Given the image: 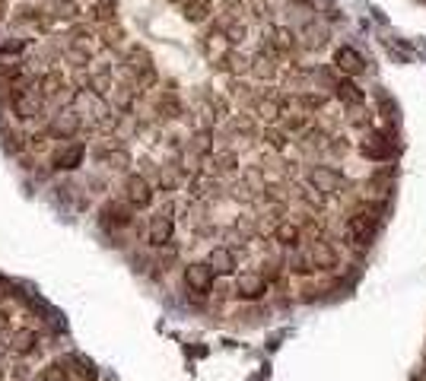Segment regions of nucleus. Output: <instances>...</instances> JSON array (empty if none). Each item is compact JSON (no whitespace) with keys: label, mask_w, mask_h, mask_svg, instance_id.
Returning <instances> with one entry per match:
<instances>
[{"label":"nucleus","mask_w":426,"mask_h":381,"mask_svg":"<svg viewBox=\"0 0 426 381\" xmlns=\"http://www.w3.org/2000/svg\"><path fill=\"white\" fill-rule=\"evenodd\" d=\"M372 223H375V210L372 207H359L350 219H347V239L357 245H366L372 239Z\"/></svg>","instance_id":"f257e3e1"},{"label":"nucleus","mask_w":426,"mask_h":381,"mask_svg":"<svg viewBox=\"0 0 426 381\" xmlns=\"http://www.w3.org/2000/svg\"><path fill=\"white\" fill-rule=\"evenodd\" d=\"M309 185L315 191H325V194H337V191H344L347 178L337 169H331V165H315L312 172H309Z\"/></svg>","instance_id":"f03ea898"},{"label":"nucleus","mask_w":426,"mask_h":381,"mask_svg":"<svg viewBox=\"0 0 426 381\" xmlns=\"http://www.w3.org/2000/svg\"><path fill=\"white\" fill-rule=\"evenodd\" d=\"M268 292V277L264 273H254V270H248V273H239L236 277V296L245 302H258Z\"/></svg>","instance_id":"7ed1b4c3"},{"label":"nucleus","mask_w":426,"mask_h":381,"mask_svg":"<svg viewBox=\"0 0 426 381\" xmlns=\"http://www.w3.org/2000/svg\"><path fill=\"white\" fill-rule=\"evenodd\" d=\"M213 277H217V273H213L210 264H188V270H185L188 289L197 292V296H204V292L213 289Z\"/></svg>","instance_id":"20e7f679"},{"label":"nucleus","mask_w":426,"mask_h":381,"mask_svg":"<svg viewBox=\"0 0 426 381\" xmlns=\"http://www.w3.org/2000/svg\"><path fill=\"white\" fill-rule=\"evenodd\" d=\"M35 346H38V334L32 328L13 330V334H10V340H7L10 356H16V359H26L29 353H35Z\"/></svg>","instance_id":"39448f33"},{"label":"nucleus","mask_w":426,"mask_h":381,"mask_svg":"<svg viewBox=\"0 0 426 381\" xmlns=\"http://www.w3.org/2000/svg\"><path fill=\"white\" fill-rule=\"evenodd\" d=\"M359 153L366 159H388L391 153H395V140H388L385 134H366L363 137V143H359Z\"/></svg>","instance_id":"423d86ee"},{"label":"nucleus","mask_w":426,"mask_h":381,"mask_svg":"<svg viewBox=\"0 0 426 381\" xmlns=\"http://www.w3.org/2000/svg\"><path fill=\"white\" fill-rule=\"evenodd\" d=\"M124 187H127V203H131V207L143 210V207H150V203H153V187H150V181H147V178L131 175Z\"/></svg>","instance_id":"0eeeda50"},{"label":"nucleus","mask_w":426,"mask_h":381,"mask_svg":"<svg viewBox=\"0 0 426 381\" xmlns=\"http://www.w3.org/2000/svg\"><path fill=\"white\" fill-rule=\"evenodd\" d=\"M334 64H337V70H344L347 76H357V74H363V70H366L363 54H359L357 48H347V45L334 51Z\"/></svg>","instance_id":"6e6552de"},{"label":"nucleus","mask_w":426,"mask_h":381,"mask_svg":"<svg viewBox=\"0 0 426 381\" xmlns=\"http://www.w3.org/2000/svg\"><path fill=\"white\" fill-rule=\"evenodd\" d=\"M172 242V217L169 213H159V217L150 219V245L163 248Z\"/></svg>","instance_id":"1a4fd4ad"},{"label":"nucleus","mask_w":426,"mask_h":381,"mask_svg":"<svg viewBox=\"0 0 426 381\" xmlns=\"http://www.w3.org/2000/svg\"><path fill=\"white\" fill-rule=\"evenodd\" d=\"M13 108L19 118H35L42 112V99L35 96V90H19L13 96Z\"/></svg>","instance_id":"9d476101"},{"label":"nucleus","mask_w":426,"mask_h":381,"mask_svg":"<svg viewBox=\"0 0 426 381\" xmlns=\"http://www.w3.org/2000/svg\"><path fill=\"white\" fill-rule=\"evenodd\" d=\"M309 257H312L315 270H334L337 267V251L328 245V242H322V239L309 248Z\"/></svg>","instance_id":"9b49d317"},{"label":"nucleus","mask_w":426,"mask_h":381,"mask_svg":"<svg viewBox=\"0 0 426 381\" xmlns=\"http://www.w3.org/2000/svg\"><path fill=\"white\" fill-rule=\"evenodd\" d=\"M102 223H105V226H112V229L131 226V203H105Z\"/></svg>","instance_id":"f8f14e48"},{"label":"nucleus","mask_w":426,"mask_h":381,"mask_svg":"<svg viewBox=\"0 0 426 381\" xmlns=\"http://www.w3.org/2000/svg\"><path fill=\"white\" fill-rule=\"evenodd\" d=\"M207 264L213 267V273H236V254L229 248H213Z\"/></svg>","instance_id":"ddd939ff"},{"label":"nucleus","mask_w":426,"mask_h":381,"mask_svg":"<svg viewBox=\"0 0 426 381\" xmlns=\"http://www.w3.org/2000/svg\"><path fill=\"white\" fill-rule=\"evenodd\" d=\"M274 242H280L284 248H296L302 242V229L296 223H290V219H286V223H280L274 229Z\"/></svg>","instance_id":"4468645a"},{"label":"nucleus","mask_w":426,"mask_h":381,"mask_svg":"<svg viewBox=\"0 0 426 381\" xmlns=\"http://www.w3.org/2000/svg\"><path fill=\"white\" fill-rule=\"evenodd\" d=\"M334 90H337V99H341L344 105H353V108H359V105L366 102L363 90H359L357 83H350V80H341V83L334 86Z\"/></svg>","instance_id":"2eb2a0df"},{"label":"nucleus","mask_w":426,"mask_h":381,"mask_svg":"<svg viewBox=\"0 0 426 381\" xmlns=\"http://www.w3.org/2000/svg\"><path fill=\"white\" fill-rule=\"evenodd\" d=\"M76 127H80V118H76L74 112H60L58 118L51 121V134L54 137H74Z\"/></svg>","instance_id":"dca6fc26"},{"label":"nucleus","mask_w":426,"mask_h":381,"mask_svg":"<svg viewBox=\"0 0 426 381\" xmlns=\"http://www.w3.org/2000/svg\"><path fill=\"white\" fill-rule=\"evenodd\" d=\"M181 10H185V19L188 23H204L210 13V0H185L181 3Z\"/></svg>","instance_id":"f3484780"},{"label":"nucleus","mask_w":426,"mask_h":381,"mask_svg":"<svg viewBox=\"0 0 426 381\" xmlns=\"http://www.w3.org/2000/svg\"><path fill=\"white\" fill-rule=\"evenodd\" d=\"M80 162H83V146H70V150H60L58 156H54V165H58V169H76Z\"/></svg>","instance_id":"a211bd4d"},{"label":"nucleus","mask_w":426,"mask_h":381,"mask_svg":"<svg viewBox=\"0 0 426 381\" xmlns=\"http://www.w3.org/2000/svg\"><path fill=\"white\" fill-rule=\"evenodd\" d=\"M252 70H254V76H261V80H270V76H274V60L268 58V54H258V58H254V64H252Z\"/></svg>","instance_id":"6ab92c4d"},{"label":"nucleus","mask_w":426,"mask_h":381,"mask_svg":"<svg viewBox=\"0 0 426 381\" xmlns=\"http://www.w3.org/2000/svg\"><path fill=\"white\" fill-rule=\"evenodd\" d=\"M38 381H67V369H64V362H51L48 369H42Z\"/></svg>","instance_id":"aec40b11"},{"label":"nucleus","mask_w":426,"mask_h":381,"mask_svg":"<svg viewBox=\"0 0 426 381\" xmlns=\"http://www.w3.org/2000/svg\"><path fill=\"white\" fill-rule=\"evenodd\" d=\"M296 105H300V108H309V112H318V108H325V96L306 92V96H296Z\"/></svg>","instance_id":"412c9836"},{"label":"nucleus","mask_w":426,"mask_h":381,"mask_svg":"<svg viewBox=\"0 0 426 381\" xmlns=\"http://www.w3.org/2000/svg\"><path fill=\"white\" fill-rule=\"evenodd\" d=\"M258 112H261V118L274 121L277 115H280V102H277V99H261V102H258Z\"/></svg>","instance_id":"4be33fe9"},{"label":"nucleus","mask_w":426,"mask_h":381,"mask_svg":"<svg viewBox=\"0 0 426 381\" xmlns=\"http://www.w3.org/2000/svg\"><path fill=\"white\" fill-rule=\"evenodd\" d=\"M213 165H217L220 172H232V169H236V153H217V156H213Z\"/></svg>","instance_id":"5701e85b"},{"label":"nucleus","mask_w":426,"mask_h":381,"mask_svg":"<svg viewBox=\"0 0 426 381\" xmlns=\"http://www.w3.org/2000/svg\"><path fill=\"white\" fill-rule=\"evenodd\" d=\"M264 140H268L274 150H284V146H286V134H280V130H270V127L264 130Z\"/></svg>","instance_id":"b1692460"},{"label":"nucleus","mask_w":426,"mask_h":381,"mask_svg":"<svg viewBox=\"0 0 426 381\" xmlns=\"http://www.w3.org/2000/svg\"><path fill=\"white\" fill-rule=\"evenodd\" d=\"M286 130H306V118H290L286 121Z\"/></svg>","instance_id":"393cba45"},{"label":"nucleus","mask_w":426,"mask_h":381,"mask_svg":"<svg viewBox=\"0 0 426 381\" xmlns=\"http://www.w3.org/2000/svg\"><path fill=\"white\" fill-rule=\"evenodd\" d=\"M7 324H10V321H7V314L0 312V334H3V330H7Z\"/></svg>","instance_id":"a878e982"},{"label":"nucleus","mask_w":426,"mask_h":381,"mask_svg":"<svg viewBox=\"0 0 426 381\" xmlns=\"http://www.w3.org/2000/svg\"><path fill=\"white\" fill-rule=\"evenodd\" d=\"M296 3H306V0H296Z\"/></svg>","instance_id":"bb28decb"},{"label":"nucleus","mask_w":426,"mask_h":381,"mask_svg":"<svg viewBox=\"0 0 426 381\" xmlns=\"http://www.w3.org/2000/svg\"><path fill=\"white\" fill-rule=\"evenodd\" d=\"M423 381H426V375H423Z\"/></svg>","instance_id":"cd10ccee"}]
</instances>
